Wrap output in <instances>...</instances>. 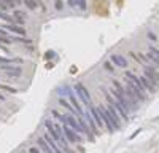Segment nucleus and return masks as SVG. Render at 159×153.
Listing matches in <instances>:
<instances>
[{"mask_svg":"<svg viewBox=\"0 0 159 153\" xmlns=\"http://www.w3.org/2000/svg\"><path fill=\"white\" fill-rule=\"evenodd\" d=\"M124 78H126V81H127L126 86H129V88L132 89V93L137 96L139 100H145V99H147V91H145V88H143V85L140 83V78H139L137 75H134L132 72H126Z\"/></svg>","mask_w":159,"mask_h":153,"instance_id":"1","label":"nucleus"},{"mask_svg":"<svg viewBox=\"0 0 159 153\" xmlns=\"http://www.w3.org/2000/svg\"><path fill=\"white\" fill-rule=\"evenodd\" d=\"M73 89H75V93L78 94V100H81L84 105L91 107L92 105V102H91V96H89V91H88V88L83 85V83H75L73 85Z\"/></svg>","mask_w":159,"mask_h":153,"instance_id":"2","label":"nucleus"},{"mask_svg":"<svg viewBox=\"0 0 159 153\" xmlns=\"http://www.w3.org/2000/svg\"><path fill=\"white\" fill-rule=\"evenodd\" d=\"M116 100H118V104L121 105L126 112H130V109H134L132 107V104L129 102V99L126 97V94H124V91H118V89H111V93H110Z\"/></svg>","mask_w":159,"mask_h":153,"instance_id":"3","label":"nucleus"},{"mask_svg":"<svg viewBox=\"0 0 159 153\" xmlns=\"http://www.w3.org/2000/svg\"><path fill=\"white\" fill-rule=\"evenodd\" d=\"M62 132H64V136H65V139H67L69 144H81L83 142V136L76 134L73 129H70L67 124H62Z\"/></svg>","mask_w":159,"mask_h":153,"instance_id":"4","label":"nucleus"},{"mask_svg":"<svg viewBox=\"0 0 159 153\" xmlns=\"http://www.w3.org/2000/svg\"><path fill=\"white\" fill-rule=\"evenodd\" d=\"M97 110H99L100 118H102V121H103V128H107L110 132H113V131H115V126H113V123H111V120H110V115H108L107 107H105V105H99Z\"/></svg>","mask_w":159,"mask_h":153,"instance_id":"5","label":"nucleus"},{"mask_svg":"<svg viewBox=\"0 0 159 153\" xmlns=\"http://www.w3.org/2000/svg\"><path fill=\"white\" fill-rule=\"evenodd\" d=\"M64 124H67L70 129H73L76 134H80V136H83L84 132H83V128L80 126V123L76 121V118L73 117V115H65V123Z\"/></svg>","mask_w":159,"mask_h":153,"instance_id":"6","label":"nucleus"},{"mask_svg":"<svg viewBox=\"0 0 159 153\" xmlns=\"http://www.w3.org/2000/svg\"><path fill=\"white\" fill-rule=\"evenodd\" d=\"M143 72H145V76H147L154 86H157V83H159V72L154 67H150V66H143Z\"/></svg>","mask_w":159,"mask_h":153,"instance_id":"7","label":"nucleus"},{"mask_svg":"<svg viewBox=\"0 0 159 153\" xmlns=\"http://www.w3.org/2000/svg\"><path fill=\"white\" fill-rule=\"evenodd\" d=\"M0 69L5 70L10 78H13V76L18 78V76H21V73H22L21 67H16V66H13V64H3V66H0Z\"/></svg>","mask_w":159,"mask_h":153,"instance_id":"8","label":"nucleus"},{"mask_svg":"<svg viewBox=\"0 0 159 153\" xmlns=\"http://www.w3.org/2000/svg\"><path fill=\"white\" fill-rule=\"evenodd\" d=\"M65 89H67V96H69V100L72 102V107L76 110V113H78V115H83V113H84V110L81 109V104H80V100L75 97V93L72 91V89H70L69 86H65Z\"/></svg>","mask_w":159,"mask_h":153,"instance_id":"9","label":"nucleus"},{"mask_svg":"<svg viewBox=\"0 0 159 153\" xmlns=\"http://www.w3.org/2000/svg\"><path fill=\"white\" fill-rule=\"evenodd\" d=\"M43 139H45V142L49 145V148L52 150V153H64V151L59 148V145L54 142V139H52V137H51L48 132H45V134H43Z\"/></svg>","mask_w":159,"mask_h":153,"instance_id":"10","label":"nucleus"},{"mask_svg":"<svg viewBox=\"0 0 159 153\" xmlns=\"http://www.w3.org/2000/svg\"><path fill=\"white\" fill-rule=\"evenodd\" d=\"M139 78H140V83H142L143 88H145V91H150V93H154V91H156V88H157V86H154V85H153L145 75L139 76Z\"/></svg>","mask_w":159,"mask_h":153,"instance_id":"11","label":"nucleus"},{"mask_svg":"<svg viewBox=\"0 0 159 153\" xmlns=\"http://www.w3.org/2000/svg\"><path fill=\"white\" fill-rule=\"evenodd\" d=\"M111 62L115 64V66H118V67H126L127 66V59L124 56H121V54H113L111 56Z\"/></svg>","mask_w":159,"mask_h":153,"instance_id":"12","label":"nucleus"},{"mask_svg":"<svg viewBox=\"0 0 159 153\" xmlns=\"http://www.w3.org/2000/svg\"><path fill=\"white\" fill-rule=\"evenodd\" d=\"M3 29L11 30V32H15V34H19V35H25V29L24 27H19V26H15V24H5Z\"/></svg>","mask_w":159,"mask_h":153,"instance_id":"13","label":"nucleus"},{"mask_svg":"<svg viewBox=\"0 0 159 153\" xmlns=\"http://www.w3.org/2000/svg\"><path fill=\"white\" fill-rule=\"evenodd\" d=\"M147 56H148L154 64H157V66H159V51H157V49L150 48V49H148V53H147Z\"/></svg>","mask_w":159,"mask_h":153,"instance_id":"14","label":"nucleus"},{"mask_svg":"<svg viewBox=\"0 0 159 153\" xmlns=\"http://www.w3.org/2000/svg\"><path fill=\"white\" fill-rule=\"evenodd\" d=\"M37 145H38V148L42 150V151H45V153H52V150L49 148V145L45 142V139L42 137V139H37Z\"/></svg>","mask_w":159,"mask_h":153,"instance_id":"15","label":"nucleus"},{"mask_svg":"<svg viewBox=\"0 0 159 153\" xmlns=\"http://www.w3.org/2000/svg\"><path fill=\"white\" fill-rule=\"evenodd\" d=\"M59 104L62 105V107H65V109H67V110H70L72 113H73V117H75V115H76V110L72 107V104H70V102L67 100V99H64V97H61L59 99Z\"/></svg>","mask_w":159,"mask_h":153,"instance_id":"16","label":"nucleus"},{"mask_svg":"<svg viewBox=\"0 0 159 153\" xmlns=\"http://www.w3.org/2000/svg\"><path fill=\"white\" fill-rule=\"evenodd\" d=\"M0 91H7V93H10V94H16L18 89L13 88V86H8V85H2V83H0Z\"/></svg>","mask_w":159,"mask_h":153,"instance_id":"17","label":"nucleus"},{"mask_svg":"<svg viewBox=\"0 0 159 153\" xmlns=\"http://www.w3.org/2000/svg\"><path fill=\"white\" fill-rule=\"evenodd\" d=\"M13 62H22V59H10V58L0 56V66H3V64H13Z\"/></svg>","mask_w":159,"mask_h":153,"instance_id":"18","label":"nucleus"},{"mask_svg":"<svg viewBox=\"0 0 159 153\" xmlns=\"http://www.w3.org/2000/svg\"><path fill=\"white\" fill-rule=\"evenodd\" d=\"M13 21H16V22H19V24L24 22V18H22V15H21V11H15V13H13Z\"/></svg>","mask_w":159,"mask_h":153,"instance_id":"19","label":"nucleus"},{"mask_svg":"<svg viewBox=\"0 0 159 153\" xmlns=\"http://www.w3.org/2000/svg\"><path fill=\"white\" fill-rule=\"evenodd\" d=\"M22 2H24V5L27 7L29 10H35L37 8V3L34 2V0H22Z\"/></svg>","mask_w":159,"mask_h":153,"instance_id":"20","label":"nucleus"},{"mask_svg":"<svg viewBox=\"0 0 159 153\" xmlns=\"http://www.w3.org/2000/svg\"><path fill=\"white\" fill-rule=\"evenodd\" d=\"M0 19H3V21H7V22H15V21H13V18L11 16H8V15H5V13L3 11H0Z\"/></svg>","mask_w":159,"mask_h":153,"instance_id":"21","label":"nucleus"},{"mask_svg":"<svg viewBox=\"0 0 159 153\" xmlns=\"http://www.w3.org/2000/svg\"><path fill=\"white\" fill-rule=\"evenodd\" d=\"M13 42V38L10 37H3V35H0V43H5V45H10Z\"/></svg>","mask_w":159,"mask_h":153,"instance_id":"22","label":"nucleus"},{"mask_svg":"<svg viewBox=\"0 0 159 153\" xmlns=\"http://www.w3.org/2000/svg\"><path fill=\"white\" fill-rule=\"evenodd\" d=\"M0 2H2L3 5H7V7H10V8H15L16 7V3L13 2V0H0Z\"/></svg>","mask_w":159,"mask_h":153,"instance_id":"23","label":"nucleus"},{"mask_svg":"<svg viewBox=\"0 0 159 153\" xmlns=\"http://www.w3.org/2000/svg\"><path fill=\"white\" fill-rule=\"evenodd\" d=\"M75 5H78L81 10H86V0H75Z\"/></svg>","mask_w":159,"mask_h":153,"instance_id":"24","label":"nucleus"},{"mask_svg":"<svg viewBox=\"0 0 159 153\" xmlns=\"http://www.w3.org/2000/svg\"><path fill=\"white\" fill-rule=\"evenodd\" d=\"M54 7H56V10H62V8H64L62 0H56V2H54Z\"/></svg>","mask_w":159,"mask_h":153,"instance_id":"25","label":"nucleus"},{"mask_svg":"<svg viewBox=\"0 0 159 153\" xmlns=\"http://www.w3.org/2000/svg\"><path fill=\"white\" fill-rule=\"evenodd\" d=\"M147 37H148V40H151V42H156V40H157V37H156L153 32H148V34H147Z\"/></svg>","mask_w":159,"mask_h":153,"instance_id":"26","label":"nucleus"},{"mask_svg":"<svg viewBox=\"0 0 159 153\" xmlns=\"http://www.w3.org/2000/svg\"><path fill=\"white\" fill-rule=\"evenodd\" d=\"M29 153H42V150H40L38 147H30L29 148Z\"/></svg>","mask_w":159,"mask_h":153,"instance_id":"27","label":"nucleus"},{"mask_svg":"<svg viewBox=\"0 0 159 153\" xmlns=\"http://www.w3.org/2000/svg\"><path fill=\"white\" fill-rule=\"evenodd\" d=\"M105 69H107V70H113V66H111V62H105Z\"/></svg>","mask_w":159,"mask_h":153,"instance_id":"28","label":"nucleus"},{"mask_svg":"<svg viewBox=\"0 0 159 153\" xmlns=\"http://www.w3.org/2000/svg\"><path fill=\"white\" fill-rule=\"evenodd\" d=\"M0 35H3V37H10V35L7 34V30H5V29H0ZM10 38H11V37H10Z\"/></svg>","mask_w":159,"mask_h":153,"instance_id":"29","label":"nucleus"},{"mask_svg":"<svg viewBox=\"0 0 159 153\" xmlns=\"http://www.w3.org/2000/svg\"><path fill=\"white\" fill-rule=\"evenodd\" d=\"M13 2H15V3H16V7H18V5H19V3L22 2V0H13Z\"/></svg>","mask_w":159,"mask_h":153,"instance_id":"30","label":"nucleus"},{"mask_svg":"<svg viewBox=\"0 0 159 153\" xmlns=\"http://www.w3.org/2000/svg\"><path fill=\"white\" fill-rule=\"evenodd\" d=\"M34 2H35V3H37V5H38V0H34Z\"/></svg>","mask_w":159,"mask_h":153,"instance_id":"31","label":"nucleus"},{"mask_svg":"<svg viewBox=\"0 0 159 153\" xmlns=\"http://www.w3.org/2000/svg\"><path fill=\"white\" fill-rule=\"evenodd\" d=\"M157 51H159V49H157Z\"/></svg>","mask_w":159,"mask_h":153,"instance_id":"32","label":"nucleus"}]
</instances>
